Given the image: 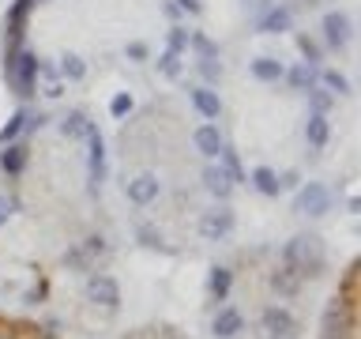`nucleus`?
<instances>
[{
	"mask_svg": "<svg viewBox=\"0 0 361 339\" xmlns=\"http://www.w3.org/2000/svg\"><path fill=\"white\" fill-rule=\"evenodd\" d=\"M279 264H286L290 271H298L301 279H320L327 271V249L320 242V234H293L279 253Z\"/></svg>",
	"mask_w": 361,
	"mask_h": 339,
	"instance_id": "obj_1",
	"label": "nucleus"
},
{
	"mask_svg": "<svg viewBox=\"0 0 361 339\" xmlns=\"http://www.w3.org/2000/svg\"><path fill=\"white\" fill-rule=\"evenodd\" d=\"M38 64H42V56L23 45L19 56H16V64H11V76H8V87L16 90L19 98H34V95H38Z\"/></svg>",
	"mask_w": 361,
	"mask_h": 339,
	"instance_id": "obj_2",
	"label": "nucleus"
},
{
	"mask_svg": "<svg viewBox=\"0 0 361 339\" xmlns=\"http://www.w3.org/2000/svg\"><path fill=\"white\" fill-rule=\"evenodd\" d=\"M320 339H357V309H350L338 298H331V305L324 309Z\"/></svg>",
	"mask_w": 361,
	"mask_h": 339,
	"instance_id": "obj_3",
	"label": "nucleus"
},
{
	"mask_svg": "<svg viewBox=\"0 0 361 339\" xmlns=\"http://www.w3.org/2000/svg\"><path fill=\"white\" fill-rule=\"evenodd\" d=\"M293 211L309 215V219H320V215L331 211V189L324 181H301L293 189Z\"/></svg>",
	"mask_w": 361,
	"mask_h": 339,
	"instance_id": "obj_4",
	"label": "nucleus"
},
{
	"mask_svg": "<svg viewBox=\"0 0 361 339\" xmlns=\"http://www.w3.org/2000/svg\"><path fill=\"white\" fill-rule=\"evenodd\" d=\"M87 185L90 192L98 196V189L106 185V140H102V132H98V124L94 121H87Z\"/></svg>",
	"mask_w": 361,
	"mask_h": 339,
	"instance_id": "obj_5",
	"label": "nucleus"
},
{
	"mask_svg": "<svg viewBox=\"0 0 361 339\" xmlns=\"http://www.w3.org/2000/svg\"><path fill=\"white\" fill-rule=\"evenodd\" d=\"M233 226H237V215H233L230 203H214L211 211L200 215L196 230H200L203 242H226V237L233 234Z\"/></svg>",
	"mask_w": 361,
	"mask_h": 339,
	"instance_id": "obj_6",
	"label": "nucleus"
},
{
	"mask_svg": "<svg viewBox=\"0 0 361 339\" xmlns=\"http://www.w3.org/2000/svg\"><path fill=\"white\" fill-rule=\"evenodd\" d=\"M259 324H264L267 339H298V335H301L298 316H293L286 305H264V313H259Z\"/></svg>",
	"mask_w": 361,
	"mask_h": 339,
	"instance_id": "obj_7",
	"label": "nucleus"
},
{
	"mask_svg": "<svg viewBox=\"0 0 361 339\" xmlns=\"http://www.w3.org/2000/svg\"><path fill=\"white\" fill-rule=\"evenodd\" d=\"M87 298L113 313L121 305V282L113 275H102V271H90V275H87Z\"/></svg>",
	"mask_w": 361,
	"mask_h": 339,
	"instance_id": "obj_8",
	"label": "nucleus"
},
{
	"mask_svg": "<svg viewBox=\"0 0 361 339\" xmlns=\"http://www.w3.org/2000/svg\"><path fill=\"white\" fill-rule=\"evenodd\" d=\"M124 196H128L132 208H151L162 196V181L154 174H135L132 181H124Z\"/></svg>",
	"mask_w": 361,
	"mask_h": 339,
	"instance_id": "obj_9",
	"label": "nucleus"
},
{
	"mask_svg": "<svg viewBox=\"0 0 361 339\" xmlns=\"http://www.w3.org/2000/svg\"><path fill=\"white\" fill-rule=\"evenodd\" d=\"M38 0H11L8 16H4V45H23V34H27V19Z\"/></svg>",
	"mask_w": 361,
	"mask_h": 339,
	"instance_id": "obj_10",
	"label": "nucleus"
},
{
	"mask_svg": "<svg viewBox=\"0 0 361 339\" xmlns=\"http://www.w3.org/2000/svg\"><path fill=\"white\" fill-rule=\"evenodd\" d=\"M245 332V313L237 305H219L211 316V335L214 339H237Z\"/></svg>",
	"mask_w": 361,
	"mask_h": 339,
	"instance_id": "obj_11",
	"label": "nucleus"
},
{
	"mask_svg": "<svg viewBox=\"0 0 361 339\" xmlns=\"http://www.w3.org/2000/svg\"><path fill=\"white\" fill-rule=\"evenodd\" d=\"M267 282H271V290H275L279 298H286V302H293V298L305 290V279L298 275V271H290L286 264H275V268H271Z\"/></svg>",
	"mask_w": 361,
	"mask_h": 339,
	"instance_id": "obj_12",
	"label": "nucleus"
},
{
	"mask_svg": "<svg viewBox=\"0 0 361 339\" xmlns=\"http://www.w3.org/2000/svg\"><path fill=\"white\" fill-rule=\"evenodd\" d=\"M350 34H354V23H350L346 11H327L324 16V42L331 45V49H343L350 42Z\"/></svg>",
	"mask_w": 361,
	"mask_h": 339,
	"instance_id": "obj_13",
	"label": "nucleus"
},
{
	"mask_svg": "<svg viewBox=\"0 0 361 339\" xmlns=\"http://www.w3.org/2000/svg\"><path fill=\"white\" fill-rule=\"evenodd\" d=\"M200 181H203V189H207V192H211V196L219 200V203H226V200L233 196V189H237L233 181L226 177V170H222L219 162H207V166H203V174H200Z\"/></svg>",
	"mask_w": 361,
	"mask_h": 339,
	"instance_id": "obj_14",
	"label": "nucleus"
},
{
	"mask_svg": "<svg viewBox=\"0 0 361 339\" xmlns=\"http://www.w3.org/2000/svg\"><path fill=\"white\" fill-rule=\"evenodd\" d=\"M230 290H233V268L214 264V268L207 271V298H211L214 309H219V305H226V298H230Z\"/></svg>",
	"mask_w": 361,
	"mask_h": 339,
	"instance_id": "obj_15",
	"label": "nucleus"
},
{
	"mask_svg": "<svg viewBox=\"0 0 361 339\" xmlns=\"http://www.w3.org/2000/svg\"><path fill=\"white\" fill-rule=\"evenodd\" d=\"M30 162V147L23 143V140H11L4 143V151H0V174L4 177H19L23 170H27Z\"/></svg>",
	"mask_w": 361,
	"mask_h": 339,
	"instance_id": "obj_16",
	"label": "nucleus"
},
{
	"mask_svg": "<svg viewBox=\"0 0 361 339\" xmlns=\"http://www.w3.org/2000/svg\"><path fill=\"white\" fill-rule=\"evenodd\" d=\"M290 27H293V8L290 4H271L264 16L256 19L259 34H286Z\"/></svg>",
	"mask_w": 361,
	"mask_h": 339,
	"instance_id": "obj_17",
	"label": "nucleus"
},
{
	"mask_svg": "<svg viewBox=\"0 0 361 339\" xmlns=\"http://www.w3.org/2000/svg\"><path fill=\"white\" fill-rule=\"evenodd\" d=\"M192 143H196V151L207 158V162H214V158H219V151H222V132H219V124H200L196 132H192Z\"/></svg>",
	"mask_w": 361,
	"mask_h": 339,
	"instance_id": "obj_18",
	"label": "nucleus"
},
{
	"mask_svg": "<svg viewBox=\"0 0 361 339\" xmlns=\"http://www.w3.org/2000/svg\"><path fill=\"white\" fill-rule=\"evenodd\" d=\"M188 98H192V106H196V113L203 121H219V113H222V98L214 95V90L207 83H200V87H188Z\"/></svg>",
	"mask_w": 361,
	"mask_h": 339,
	"instance_id": "obj_19",
	"label": "nucleus"
},
{
	"mask_svg": "<svg viewBox=\"0 0 361 339\" xmlns=\"http://www.w3.org/2000/svg\"><path fill=\"white\" fill-rule=\"evenodd\" d=\"M305 140H309L312 151H324L327 140H331V121H327V113H309V121H305Z\"/></svg>",
	"mask_w": 361,
	"mask_h": 339,
	"instance_id": "obj_20",
	"label": "nucleus"
},
{
	"mask_svg": "<svg viewBox=\"0 0 361 339\" xmlns=\"http://www.w3.org/2000/svg\"><path fill=\"white\" fill-rule=\"evenodd\" d=\"M219 166L226 170V177H230L233 185H245V181H248L245 166H241V155H237V147H233V143H222V151H219Z\"/></svg>",
	"mask_w": 361,
	"mask_h": 339,
	"instance_id": "obj_21",
	"label": "nucleus"
},
{
	"mask_svg": "<svg viewBox=\"0 0 361 339\" xmlns=\"http://www.w3.org/2000/svg\"><path fill=\"white\" fill-rule=\"evenodd\" d=\"M248 72H252V79H259V83H279L282 72H286V64L275 61V56H256V61L248 64Z\"/></svg>",
	"mask_w": 361,
	"mask_h": 339,
	"instance_id": "obj_22",
	"label": "nucleus"
},
{
	"mask_svg": "<svg viewBox=\"0 0 361 339\" xmlns=\"http://www.w3.org/2000/svg\"><path fill=\"white\" fill-rule=\"evenodd\" d=\"M248 181H252L256 192H259V196H267V200H275L279 192H282V189H279V174H275L271 166H256L252 174H248Z\"/></svg>",
	"mask_w": 361,
	"mask_h": 339,
	"instance_id": "obj_23",
	"label": "nucleus"
},
{
	"mask_svg": "<svg viewBox=\"0 0 361 339\" xmlns=\"http://www.w3.org/2000/svg\"><path fill=\"white\" fill-rule=\"evenodd\" d=\"M27 129H30V109H16V113L4 121V129H0V147L11 143V140H19Z\"/></svg>",
	"mask_w": 361,
	"mask_h": 339,
	"instance_id": "obj_24",
	"label": "nucleus"
},
{
	"mask_svg": "<svg viewBox=\"0 0 361 339\" xmlns=\"http://www.w3.org/2000/svg\"><path fill=\"white\" fill-rule=\"evenodd\" d=\"M282 79H286L293 90H309V87H316V68L301 61V64L286 68V72H282Z\"/></svg>",
	"mask_w": 361,
	"mask_h": 339,
	"instance_id": "obj_25",
	"label": "nucleus"
},
{
	"mask_svg": "<svg viewBox=\"0 0 361 339\" xmlns=\"http://www.w3.org/2000/svg\"><path fill=\"white\" fill-rule=\"evenodd\" d=\"M316 83H324V90H331L335 98L354 90V87H350V79L343 72H335V68H316Z\"/></svg>",
	"mask_w": 361,
	"mask_h": 339,
	"instance_id": "obj_26",
	"label": "nucleus"
},
{
	"mask_svg": "<svg viewBox=\"0 0 361 339\" xmlns=\"http://www.w3.org/2000/svg\"><path fill=\"white\" fill-rule=\"evenodd\" d=\"M61 136H68V140H83L87 136V113L83 109H68L61 117Z\"/></svg>",
	"mask_w": 361,
	"mask_h": 339,
	"instance_id": "obj_27",
	"label": "nucleus"
},
{
	"mask_svg": "<svg viewBox=\"0 0 361 339\" xmlns=\"http://www.w3.org/2000/svg\"><path fill=\"white\" fill-rule=\"evenodd\" d=\"M135 242H140L143 249H158V253H173V249L166 245V237L158 234L151 222H135Z\"/></svg>",
	"mask_w": 361,
	"mask_h": 339,
	"instance_id": "obj_28",
	"label": "nucleus"
},
{
	"mask_svg": "<svg viewBox=\"0 0 361 339\" xmlns=\"http://www.w3.org/2000/svg\"><path fill=\"white\" fill-rule=\"evenodd\" d=\"M335 298L343 302V305H350V309H357V264L346 268V275H343V282H338Z\"/></svg>",
	"mask_w": 361,
	"mask_h": 339,
	"instance_id": "obj_29",
	"label": "nucleus"
},
{
	"mask_svg": "<svg viewBox=\"0 0 361 339\" xmlns=\"http://www.w3.org/2000/svg\"><path fill=\"white\" fill-rule=\"evenodd\" d=\"M293 42H298V49H301V56H305V64H320V56H324V49H320V42L312 38V34H305V30H298L293 34Z\"/></svg>",
	"mask_w": 361,
	"mask_h": 339,
	"instance_id": "obj_30",
	"label": "nucleus"
},
{
	"mask_svg": "<svg viewBox=\"0 0 361 339\" xmlns=\"http://www.w3.org/2000/svg\"><path fill=\"white\" fill-rule=\"evenodd\" d=\"M188 49H196L200 61H219V45H214L207 34H200V30L188 34Z\"/></svg>",
	"mask_w": 361,
	"mask_h": 339,
	"instance_id": "obj_31",
	"label": "nucleus"
},
{
	"mask_svg": "<svg viewBox=\"0 0 361 339\" xmlns=\"http://www.w3.org/2000/svg\"><path fill=\"white\" fill-rule=\"evenodd\" d=\"M56 72H61L64 79H83V76H87V64H83V56L64 53V56H61V64H56Z\"/></svg>",
	"mask_w": 361,
	"mask_h": 339,
	"instance_id": "obj_32",
	"label": "nucleus"
},
{
	"mask_svg": "<svg viewBox=\"0 0 361 339\" xmlns=\"http://www.w3.org/2000/svg\"><path fill=\"white\" fill-rule=\"evenodd\" d=\"M61 264H64L68 271H90V256H87L79 245H68L64 256H61Z\"/></svg>",
	"mask_w": 361,
	"mask_h": 339,
	"instance_id": "obj_33",
	"label": "nucleus"
},
{
	"mask_svg": "<svg viewBox=\"0 0 361 339\" xmlns=\"http://www.w3.org/2000/svg\"><path fill=\"white\" fill-rule=\"evenodd\" d=\"M305 95H309V109L312 113H327L335 106V95H331V90H324V87H309Z\"/></svg>",
	"mask_w": 361,
	"mask_h": 339,
	"instance_id": "obj_34",
	"label": "nucleus"
},
{
	"mask_svg": "<svg viewBox=\"0 0 361 339\" xmlns=\"http://www.w3.org/2000/svg\"><path fill=\"white\" fill-rule=\"evenodd\" d=\"M185 49H188V30H185V27H177V23H173V27H169V34H166V53L180 56Z\"/></svg>",
	"mask_w": 361,
	"mask_h": 339,
	"instance_id": "obj_35",
	"label": "nucleus"
},
{
	"mask_svg": "<svg viewBox=\"0 0 361 339\" xmlns=\"http://www.w3.org/2000/svg\"><path fill=\"white\" fill-rule=\"evenodd\" d=\"M79 249H83V253L90 256V264H94L98 256H106V253H109V245H106V237H102V234H90V237H83V242H79Z\"/></svg>",
	"mask_w": 361,
	"mask_h": 339,
	"instance_id": "obj_36",
	"label": "nucleus"
},
{
	"mask_svg": "<svg viewBox=\"0 0 361 339\" xmlns=\"http://www.w3.org/2000/svg\"><path fill=\"white\" fill-rule=\"evenodd\" d=\"M132 106H135V102H132V95H128V90H121V95H113L109 98V113H113V117H128V113H132Z\"/></svg>",
	"mask_w": 361,
	"mask_h": 339,
	"instance_id": "obj_37",
	"label": "nucleus"
},
{
	"mask_svg": "<svg viewBox=\"0 0 361 339\" xmlns=\"http://www.w3.org/2000/svg\"><path fill=\"white\" fill-rule=\"evenodd\" d=\"M158 72H162L166 79H177V76H180V56L162 53V56H158Z\"/></svg>",
	"mask_w": 361,
	"mask_h": 339,
	"instance_id": "obj_38",
	"label": "nucleus"
},
{
	"mask_svg": "<svg viewBox=\"0 0 361 339\" xmlns=\"http://www.w3.org/2000/svg\"><path fill=\"white\" fill-rule=\"evenodd\" d=\"M200 76H203V83H219V79H222V64L219 61H200Z\"/></svg>",
	"mask_w": 361,
	"mask_h": 339,
	"instance_id": "obj_39",
	"label": "nucleus"
},
{
	"mask_svg": "<svg viewBox=\"0 0 361 339\" xmlns=\"http://www.w3.org/2000/svg\"><path fill=\"white\" fill-rule=\"evenodd\" d=\"M124 56H128V61H147L151 49H147L143 42H128V45H124Z\"/></svg>",
	"mask_w": 361,
	"mask_h": 339,
	"instance_id": "obj_40",
	"label": "nucleus"
},
{
	"mask_svg": "<svg viewBox=\"0 0 361 339\" xmlns=\"http://www.w3.org/2000/svg\"><path fill=\"white\" fill-rule=\"evenodd\" d=\"M241 4H245V11H248L252 19H259V16H264V11H267L271 4H275V0H241Z\"/></svg>",
	"mask_w": 361,
	"mask_h": 339,
	"instance_id": "obj_41",
	"label": "nucleus"
},
{
	"mask_svg": "<svg viewBox=\"0 0 361 339\" xmlns=\"http://www.w3.org/2000/svg\"><path fill=\"white\" fill-rule=\"evenodd\" d=\"M301 185V174L298 170H286V174H279V189H298Z\"/></svg>",
	"mask_w": 361,
	"mask_h": 339,
	"instance_id": "obj_42",
	"label": "nucleus"
},
{
	"mask_svg": "<svg viewBox=\"0 0 361 339\" xmlns=\"http://www.w3.org/2000/svg\"><path fill=\"white\" fill-rule=\"evenodd\" d=\"M45 294H49V282L42 279V282H38V290H30V294H27V302H30V305H42V302H45Z\"/></svg>",
	"mask_w": 361,
	"mask_h": 339,
	"instance_id": "obj_43",
	"label": "nucleus"
},
{
	"mask_svg": "<svg viewBox=\"0 0 361 339\" xmlns=\"http://www.w3.org/2000/svg\"><path fill=\"white\" fill-rule=\"evenodd\" d=\"M173 4H177V8H185V11H192V16H200V11H203V8H200V0H173Z\"/></svg>",
	"mask_w": 361,
	"mask_h": 339,
	"instance_id": "obj_44",
	"label": "nucleus"
},
{
	"mask_svg": "<svg viewBox=\"0 0 361 339\" xmlns=\"http://www.w3.org/2000/svg\"><path fill=\"white\" fill-rule=\"evenodd\" d=\"M162 11H166V16H169V19H177V16H180V8L173 4V0H166V4H162Z\"/></svg>",
	"mask_w": 361,
	"mask_h": 339,
	"instance_id": "obj_45",
	"label": "nucleus"
},
{
	"mask_svg": "<svg viewBox=\"0 0 361 339\" xmlns=\"http://www.w3.org/2000/svg\"><path fill=\"white\" fill-rule=\"evenodd\" d=\"M8 208H11V203H8V200H4V196H0V226H4V222H8V215H11V211H8Z\"/></svg>",
	"mask_w": 361,
	"mask_h": 339,
	"instance_id": "obj_46",
	"label": "nucleus"
},
{
	"mask_svg": "<svg viewBox=\"0 0 361 339\" xmlns=\"http://www.w3.org/2000/svg\"><path fill=\"white\" fill-rule=\"evenodd\" d=\"M346 208H350V215H357V211H361V200H357V196H350V200H346Z\"/></svg>",
	"mask_w": 361,
	"mask_h": 339,
	"instance_id": "obj_47",
	"label": "nucleus"
},
{
	"mask_svg": "<svg viewBox=\"0 0 361 339\" xmlns=\"http://www.w3.org/2000/svg\"><path fill=\"white\" fill-rule=\"evenodd\" d=\"M45 339H56V335H45Z\"/></svg>",
	"mask_w": 361,
	"mask_h": 339,
	"instance_id": "obj_48",
	"label": "nucleus"
}]
</instances>
